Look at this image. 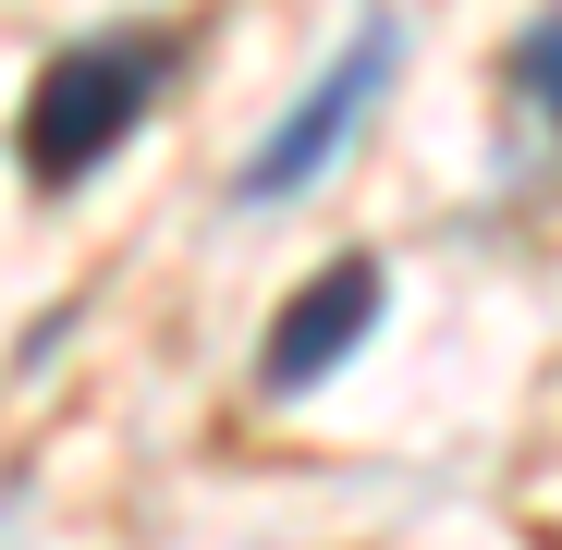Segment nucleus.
Listing matches in <instances>:
<instances>
[{"label":"nucleus","mask_w":562,"mask_h":550,"mask_svg":"<svg viewBox=\"0 0 562 550\" xmlns=\"http://www.w3.org/2000/svg\"><path fill=\"white\" fill-rule=\"evenodd\" d=\"M392 61H404L392 13H367V25L342 37V61H330V74L306 86V99L281 111L269 135H257V159L233 171V197H245V209H281V197H306V183H318V171H330V159L367 135V111L392 99Z\"/></svg>","instance_id":"obj_2"},{"label":"nucleus","mask_w":562,"mask_h":550,"mask_svg":"<svg viewBox=\"0 0 562 550\" xmlns=\"http://www.w3.org/2000/svg\"><path fill=\"white\" fill-rule=\"evenodd\" d=\"M514 86H526V111H550V123H562V0L514 37Z\"/></svg>","instance_id":"obj_4"},{"label":"nucleus","mask_w":562,"mask_h":550,"mask_svg":"<svg viewBox=\"0 0 562 550\" xmlns=\"http://www.w3.org/2000/svg\"><path fill=\"white\" fill-rule=\"evenodd\" d=\"M159 74H171V37H135V25L49 49L37 86H25V171H37V183H86V171L147 123Z\"/></svg>","instance_id":"obj_1"},{"label":"nucleus","mask_w":562,"mask_h":550,"mask_svg":"<svg viewBox=\"0 0 562 550\" xmlns=\"http://www.w3.org/2000/svg\"><path fill=\"white\" fill-rule=\"evenodd\" d=\"M367 330H380V257H330V269H306L294 306H281L269 343H257V392H318Z\"/></svg>","instance_id":"obj_3"}]
</instances>
